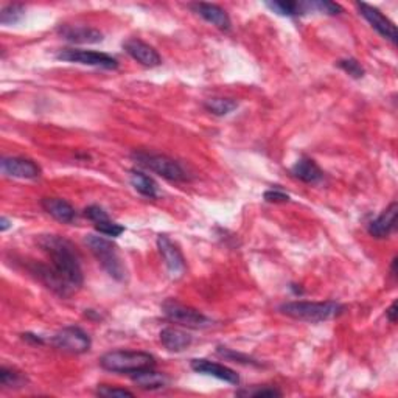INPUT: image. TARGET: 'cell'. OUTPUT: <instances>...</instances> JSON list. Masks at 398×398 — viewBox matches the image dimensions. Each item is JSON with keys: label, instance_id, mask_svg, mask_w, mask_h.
Instances as JSON below:
<instances>
[{"label": "cell", "instance_id": "cell-1", "mask_svg": "<svg viewBox=\"0 0 398 398\" xmlns=\"http://www.w3.org/2000/svg\"><path fill=\"white\" fill-rule=\"evenodd\" d=\"M37 245L50 260V264H44V277L52 290L61 298H69L80 290L84 276L72 241L61 235H39Z\"/></svg>", "mask_w": 398, "mask_h": 398}, {"label": "cell", "instance_id": "cell-2", "mask_svg": "<svg viewBox=\"0 0 398 398\" xmlns=\"http://www.w3.org/2000/svg\"><path fill=\"white\" fill-rule=\"evenodd\" d=\"M280 313L295 319V321L305 322H325L341 316L346 311V307L338 302L327 300V302H305V300H294L286 302L280 305Z\"/></svg>", "mask_w": 398, "mask_h": 398}, {"label": "cell", "instance_id": "cell-3", "mask_svg": "<svg viewBox=\"0 0 398 398\" xmlns=\"http://www.w3.org/2000/svg\"><path fill=\"white\" fill-rule=\"evenodd\" d=\"M84 243L90 249V252L95 255V259L101 264L109 276L112 279L123 282L127 279V268L122 262V257L119 254V247H117L111 240L100 235H86Z\"/></svg>", "mask_w": 398, "mask_h": 398}, {"label": "cell", "instance_id": "cell-4", "mask_svg": "<svg viewBox=\"0 0 398 398\" xmlns=\"http://www.w3.org/2000/svg\"><path fill=\"white\" fill-rule=\"evenodd\" d=\"M100 365L107 372L131 373L154 368V356L145 352H132V350H112L100 358Z\"/></svg>", "mask_w": 398, "mask_h": 398}, {"label": "cell", "instance_id": "cell-5", "mask_svg": "<svg viewBox=\"0 0 398 398\" xmlns=\"http://www.w3.org/2000/svg\"><path fill=\"white\" fill-rule=\"evenodd\" d=\"M132 158L139 163L140 167L153 171V173L159 175L162 177L168 179L173 182H184L189 179L187 171L177 160L168 158L165 154H154V153H145V151H136L132 154Z\"/></svg>", "mask_w": 398, "mask_h": 398}, {"label": "cell", "instance_id": "cell-6", "mask_svg": "<svg viewBox=\"0 0 398 398\" xmlns=\"http://www.w3.org/2000/svg\"><path fill=\"white\" fill-rule=\"evenodd\" d=\"M162 313L168 319V321L187 327V329L199 330V329H206V327L212 325V321H210L206 315H202L201 311H198L197 308L184 305V303H181L176 299H167L165 302H163Z\"/></svg>", "mask_w": 398, "mask_h": 398}, {"label": "cell", "instance_id": "cell-7", "mask_svg": "<svg viewBox=\"0 0 398 398\" xmlns=\"http://www.w3.org/2000/svg\"><path fill=\"white\" fill-rule=\"evenodd\" d=\"M52 346L57 347L61 352L72 353V355H81L86 353L92 346V341L89 334L80 327H64L59 332H57L50 339Z\"/></svg>", "mask_w": 398, "mask_h": 398}, {"label": "cell", "instance_id": "cell-8", "mask_svg": "<svg viewBox=\"0 0 398 398\" xmlns=\"http://www.w3.org/2000/svg\"><path fill=\"white\" fill-rule=\"evenodd\" d=\"M57 58L66 62H76V64L83 66H93L101 67L107 70H114L119 67V61L112 58L111 54L101 53V52H92V50H75V49H64L61 50Z\"/></svg>", "mask_w": 398, "mask_h": 398}, {"label": "cell", "instance_id": "cell-9", "mask_svg": "<svg viewBox=\"0 0 398 398\" xmlns=\"http://www.w3.org/2000/svg\"><path fill=\"white\" fill-rule=\"evenodd\" d=\"M0 170L5 176L14 179H37L42 173L41 167L27 158H4L0 160Z\"/></svg>", "mask_w": 398, "mask_h": 398}, {"label": "cell", "instance_id": "cell-10", "mask_svg": "<svg viewBox=\"0 0 398 398\" xmlns=\"http://www.w3.org/2000/svg\"><path fill=\"white\" fill-rule=\"evenodd\" d=\"M356 6L363 18L368 21L381 36L386 37L387 41H391L392 44H397V28L392 21H389L375 6H370L364 2H358Z\"/></svg>", "mask_w": 398, "mask_h": 398}, {"label": "cell", "instance_id": "cell-11", "mask_svg": "<svg viewBox=\"0 0 398 398\" xmlns=\"http://www.w3.org/2000/svg\"><path fill=\"white\" fill-rule=\"evenodd\" d=\"M158 249L163 262L167 264L170 276L173 279L181 277L185 272V259L181 249H179L167 235L158 237Z\"/></svg>", "mask_w": 398, "mask_h": 398}, {"label": "cell", "instance_id": "cell-12", "mask_svg": "<svg viewBox=\"0 0 398 398\" xmlns=\"http://www.w3.org/2000/svg\"><path fill=\"white\" fill-rule=\"evenodd\" d=\"M123 49L132 59L137 61L139 64H142L145 67H158L162 64V58L158 50L150 44L144 42L142 39L137 37L128 39V41L123 42Z\"/></svg>", "mask_w": 398, "mask_h": 398}, {"label": "cell", "instance_id": "cell-13", "mask_svg": "<svg viewBox=\"0 0 398 398\" xmlns=\"http://www.w3.org/2000/svg\"><path fill=\"white\" fill-rule=\"evenodd\" d=\"M190 368L197 373H201V375L213 377L216 380L226 381V383L229 385L237 386L240 383V377L235 370H232L230 368H228V365H223L220 363L204 360V358H201V360H193L190 363Z\"/></svg>", "mask_w": 398, "mask_h": 398}, {"label": "cell", "instance_id": "cell-14", "mask_svg": "<svg viewBox=\"0 0 398 398\" xmlns=\"http://www.w3.org/2000/svg\"><path fill=\"white\" fill-rule=\"evenodd\" d=\"M58 33L74 44H98L103 41V33L88 25H61Z\"/></svg>", "mask_w": 398, "mask_h": 398}, {"label": "cell", "instance_id": "cell-15", "mask_svg": "<svg viewBox=\"0 0 398 398\" xmlns=\"http://www.w3.org/2000/svg\"><path fill=\"white\" fill-rule=\"evenodd\" d=\"M397 212H398L397 202H392V204L389 206L386 210H383V213L369 223L368 230L370 235L375 238H386L391 235V233L395 230Z\"/></svg>", "mask_w": 398, "mask_h": 398}, {"label": "cell", "instance_id": "cell-16", "mask_svg": "<svg viewBox=\"0 0 398 398\" xmlns=\"http://www.w3.org/2000/svg\"><path fill=\"white\" fill-rule=\"evenodd\" d=\"M192 8L194 13L199 14L202 19L207 21L209 23H212L218 30L229 31L230 30V18L229 14L226 13L221 6L213 5V4H193Z\"/></svg>", "mask_w": 398, "mask_h": 398}, {"label": "cell", "instance_id": "cell-17", "mask_svg": "<svg viewBox=\"0 0 398 398\" xmlns=\"http://www.w3.org/2000/svg\"><path fill=\"white\" fill-rule=\"evenodd\" d=\"M160 342L168 352H184L185 349H189L193 342V338L189 333L184 330L175 329V327H167L160 332Z\"/></svg>", "mask_w": 398, "mask_h": 398}, {"label": "cell", "instance_id": "cell-18", "mask_svg": "<svg viewBox=\"0 0 398 398\" xmlns=\"http://www.w3.org/2000/svg\"><path fill=\"white\" fill-rule=\"evenodd\" d=\"M131 380L134 381L139 387L145 389V391H159V389L167 387L170 381L165 373L156 372L153 370V368L132 372Z\"/></svg>", "mask_w": 398, "mask_h": 398}, {"label": "cell", "instance_id": "cell-19", "mask_svg": "<svg viewBox=\"0 0 398 398\" xmlns=\"http://www.w3.org/2000/svg\"><path fill=\"white\" fill-rule=\"evenodd\" d=\"M41 206L47 213L53 216L54 220L64 224H70L75 220V209L69 204L67 201L61 198H44L41 201Z\"/></svg>", "mask_w": 398, "mask_h": 398}, {"label": "cell", "instance_id": "cell-20", "mask_svg": "<svg viewBox=\"0 0 398 398\" xmlns=\"http://www.w3.org/2000/svg\"><path fill=\"white\" fill-rule=\"evenodd\" d=\"M291 173L299 181L307 184H316L324 177V171L317 167V163L310 158H300L294 163Z\"/></svg>", "mask_w": 398, "mask_h": 398}, {"label": "cell", "instance_id": "cell-21", "mask_svg": "<svg viewBox=\"0 0 398 398\" xmlns=\"http://www.w3.org/2000/svg\"><path fill=\"white\" fill-rule=\"evenodd\" d=\"M129 182L140 194H144V197L146 198L158 197V184H156L150 176L142 173V171L132 170L129 175Z\"/></svg>", "mask_w": 398, "mask_h": 398}, {"label": "cell", "instance_id": "cell-22", "mask_svg": "<svg viewBox=\"0 0 398 398\" xmlns=\"http://www.w3.org/2000/svg\"><path fill=\"white\" fill-rule=\"evenodd\" d=\"M204 107L210 114L218 115V117H224L229 115L230 112L235 111L238 107V101L233 98H209L206 100Z\"/></svg>", "mask_w": 398, "mask_h": 398}, {"label": "cell", "instance_id": "cell-23", "mask_svg": "<svg viewBox=\"0 0 398 398\" xmlns=\"http://www.w3.org/2000/svg\"><path fill=\"white\" fill-rule=\"evenodd\" d=\"M267 6L271 11L286 18H295V16L307 14L305 2H267Z\"/></svg>", "mask_w": 398, "mask_h": 398}, {"label": "cell", "instance_id": "cell-24", "mask_svg": "<svg viewBox=\"0 0 398 398\" xmlns=\"http://www.w3.org/2000/svg\"><path fill=\"white\" fill-rule=\"evenodd\" d=\"M27 383L28 380L22 372L8 368L0 369V385H2L5 389H21Z\"/></svg>", "mask_w": 398, "mask_h": 398}, {"label": "cell", "instance_id": "cell-25", "mask_svg": "<svg viewBox=\"0 0 398 398\" xmlns=\"http://www.w3.org/2000/svg\"><path fill=\"white\" fill-rule=\"evenodd\" d=\"M23 16H25V8L22 5H6L5 8H2V11H0V23H2V25H14V23H18L23 19Z\"/></svg>", "mask_w": 398, "mask_h": 398}, {"label": "cell", "instance_id": "cell-26", "mask_svg": "<svg viewBox=\"0 0 398 398\" xmlns=\"http://www.w3.org/2000/svg\"><path fill=\"white\" fill-rule=\"evenodd\" d=\"M307 8L308 13H322V14H330V16H336L341 14L342 8L338 4L333 2H327V0H313V2H307Z\"/></svg>", "mask_w": 398, "mask_h": 398}, {"label": "cell", "instance_id": "cell-27", "mask_svg": "<svg viewBox=\"0 0 398 398\" xmlns=\"http://www.w3.org/2000/svg\"><path fill=\"white\" fill-rule=\"evenodd\" d=\"M95 230L100 233V235H105V237H120L122 233L124 232V228L122 224H117L111 220H106V221H101L95 224Z\"/></svg>", "mask_w": 398, "mask_h": 398}, {"label": "cell", "instance_id": "cell-28", "mask_svg": "<svg viewBox=\"0 0 398 398\" xmlns=\"http://www.w3.org/2000/svg\"><path fill=\"white\" fill-rule=\"evenodd\" d=\"M338 67L344 70L346 74H349L352 78H363L364 76V67L353 58H346L338 61Z\"/></svg>", "mask_w": 398, "mask_h": 398}, {"label": "cell", "instance_id": "cell-29", "mask_svg": "<svg viewBox=\"0 0 398 398\" xmlns=\"http://www.w3.org/2000/svg\"><path fill=\"white\" fill-rule=\"evenodd\" d=\"M97 395L105 398H124V397H134V392H131L128 389L123 387H112L103 385L97 389Z\"/></svg>", "mask_w": 398, "mask_h": 398}, {"label": "cell", "instance_id": "cell-30", "mask_svg": "<svg viewBox=\"0 0 398 398\" xmlns=\"http://www.w3.org/2000/svg\"><path fill=\"white\" fill-rule=\"evenodd\" d=\"M218 355H221L223 358H226V360L233 361V363L255 364V361L251 360V358H249V356L237 353V352H233V350H229V349H226V347H220V349H218Z\"/></svg>", "mask_w": 398, "mask_h": 398}, {"label": "cell", "instance_id": "cell-31", "mask_svg": "<svg viewBox=\"0 0 398 398\" xmlns=\"http://www.w3.org/2000/svg\"><path fill=\"white\" fill-rule=\"evenodd\" d=\"M84 216L88 218V220H90L93 224L109 220L107 213H106L105 210L101 209L100 206H89V207H86V209H84Z\"/></svg>", "mask_w": 398, "mask_h": 398}, {"label": "cell", "instance_id": "cell-32", "mask_svg": "<svg viewBox=\"0 0 398 398\" xmlns=\"http://www.w3.org/2000/svg\"><path fill=\"white\" fill-rule=\"evenodd\" d=\"M238 395L263 398V397H282V392H280L276 387H260V389H254V391H241V392H238Z\"/></svg>", "mask_w": 398, "mask_h": 398}, {"label": "cell", "instance_id": "cell-33", "mask_svg": "<svg viewBox=\"0 0 398 398\" xmlns=\"http://www.w3.org/2000/svg\"><path fill=\"white\" fill-rule=\"evenodd\" d=\"M264 199L268 202H286L290 201V194L279 189H271L268 192H264Z\"/></svg>", "mask_w": 398, "mask_h": 398}, {"label": "cell", "instance_id": "cell-34", "mask_svg": "<svg viewBox=\"0 0 398 398\" xmlns=\"http://www.w3.org/2000/svg\"><path fill=\"white\" fill-rule=\"evenodd\" d=\"M397 302H394L391 307H389L387 310H386V317L389 319V322L391 324H395L397 322Z\"/></svg>", "mask_w": 398, "mask_h": 398}, {"label": "cell", "instance_id": "cell-35", "mask_svg": "<svg viewBox=\"0 0 398 398\" xmlns=\"http://www.w3.org/2000/svg\"><path fill=\"white\" fill-rule=\"evenodd\" d=\"M22 338L25 341L30 342H35V344H44V339L41 336H36V334H31V333H23Z\"/></svg>", "mask_w": 398, "mask_h": 398}, {"label": "cell", "instance_id": "cell-36", "mask_svg": "<svg viewBox=\"0 0 398 398\" xmlns=\"http://www.w3.org/2000/svg\"><path fill=\"white\" fill-rule=\"evenodd\" d=\"M11 224H13V223H11L10 220H8L6 216H2V218H0V230H2V232H6L8 229H10V228H11Z\"/></svg>", "mask_w": 398, "mask_h": 398}]
</instances>
